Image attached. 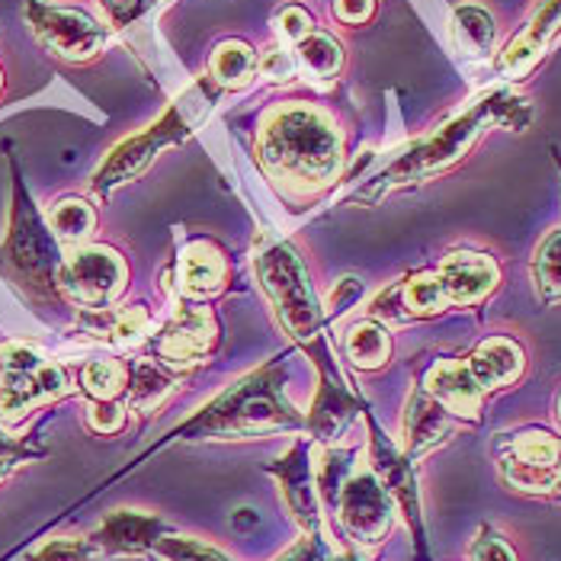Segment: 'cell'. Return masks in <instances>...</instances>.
Segmentation results:
<instances>
[{
    "mask_svg": "<svg viewBox=\"0 0 561 561\" xmlns=\"http://www.w3.org/2000/svg\"><path fill=\"white\" fill-rule=\"evenodd\" d=\"M254 273L260 289L273 305L279 328L299 344L318 373V391L311 411L305 414V431L311 439L331 446L353 424V417L366 411V401L350 386L346 373L334 359V350L324 337L328 311L311 286L302 251L293 241L260 231L254 241Z\"/></svg>",
    "mask_w": 561,
    "mask_h": 561,
    "instance_id": "6da1fadb",
    "label": "cell"
},
{
    "mask_svg": "<svg viewBox=\"0 0 561 561\" xmlns=\"http://www.w3.org/2000/svg\"><path fill=\"white\" fill-rule=\"evenodd\" d=\"M254 151L270 183L293 203L324 193L344 171V135L314 103L273 106L260 123Z\"/></svg>",
    "mask_w": 561,
    "mask_h": 561,
    "instance_id": "7a4b0ae2",
    "label": "cell"
},
{
    "mask_svg": "<svg viewBox=\"0 0 561 561\" xmlns=\"http://www.w3.org/2000/svg\"><path fill=\"white\" fill-rule=\"evenodd\" d=\"M529 119H533L529 100H523L511 87H494V90H488L478 100H472L462 113L446 119L436 131L404 145L389 164L373 173L350 199L363 203V206H373L382 196H389L391 190L424 183L436 173H446L449 168H456L491 126L519 131Z\"/></svg>",
    "mask_w": 561,
    "mask_h": 561,
    "instance_id": "3957f363",
    "label": "cell"
},
{
    "mask_svg": "<svg viewBox=\"0 0 561 561\" xmlns=\"http://www.w3.org/2000/svg\"><path fill=\"white\" fill-rule=\"evenodd\" d=\"M302 431L305 414L286 398V356H276L244 373L241 379H234L216 398H209L193 417H186L183 424L168 431L161 443H154L148 456L171 443L263 439V436Z\"/></svg>",
    "mask_w": 561,
    "mask_h": 561,
    "instance_id": "277c9868",
    "label": "cell"
},
{
    "mask_svg": "<svg viewBox=\"0 0 561 561\" xmlns=\"http://www.w3.org/2000/svg\"><path fill=\"white\" fill-rule=\"evenodd\" d=\"M218 87L209 78H199L190 87H183L176 93L171 106L138 135H129L126 141H119L103 164L90 176V190L96 196H110L113 190L126 186L131 180H138L141 173L148 171L161 151H168L173 145L186 141L193 131L203 126V119L209 116V110L216 106Z\"/></svg>",
    "mask_w": 561,
    "mask_h": 561,
    "instance_id": "5b68a950",
    "label": "cell"
},
{
    "mask_svg": "<svg viewBox=\"0 0 561 561\" xmlns=\"http://www.w3.org/2000/svg\"><path fill=\"white\" fill-rule=\"evenodd\" d=\"M0 260L13 283L39 299V302H55L58 296V266L65 260V248L55 241L48 231L45 216L30 199L20 173L13 168V213H10V228L7 238L0 241Z\"/></svg>",
    "mask_w": 561,
    "mask_h": 561,
    "instance_id": "8992f818",
    "label": "cell"
},
{
    "mask_svg": "<svg viewBox=\"0 0 561 561\" xmlns=\"http://www.w3.org/2000/svg\"><path fill=\"white\" fill-rule=\"evenodd\" d=\"M65 394H71V376L39 346H0V424H20Z\"/></svg>",
    "mask_w": 561,
    "mask_h": 561,
    "instance_id": "52a82bcc",
    "label": "cell"
},
{
    "mask_svg": "<svg viewBox=\"0 0 561 561\" xmlns=\"http://www.w3.org/2000/svg\"><path fill=\"white\" fill-rule=\"evenodd\" d=\"M129 289V263L110 244H84L65 251L58 266V296L81 311L113 308Z\"/></svg>",
    "mask_w": 561,
    "mask_h": 561,
    "instance_id": "ba28073f",
    "label": "cell"
},
{
    "mask_svg": "<svg viewBox=\"0 0 561 561\" xmlns=\"http://www.w3.org/2000/svg\"><path fill=\"white\" fill-rule=\"evenodd\" d=\"M171 318L148 337V350L151 359L186 376L190 369L213 359V353L221 344V324L206 302L196 299H171Z\"/></svg>",
    "mask_w": 561,
    "mask_h": 561,
    "instance_id": "9c48e42d",
    "label": "cell"
},
{
    "mask_svg": "<svg viewBox=\"0 0 561 561\" xmlns=\"http://www.w3.org/2000/svg\"><path fill=\"white\" fill-rule=\"evenodd\" d=\"M494 462L501 478L523 494H556L561 488V436L539 427L497 433Z\"/></svg>",
    "mask_w": 561,
    "mask_h": 561,
    "instance_id": "30bf717a",
    "label": "cell"
},
{
    "mask_svg": "<svg viewBox=\"0 0 561 561\" xmlns=\"http://www.w3.org/2000/svg\"><path fill=\"white\" fill-rule=\"evenodd\" d=\"M334 517L341 519L346 539L359 549H379L394 529V504L382 481L369 469V462H356L341 484L334 504Z\"/></svg>",
    "mask_w": 561,
    "mask_h": 561,
    "instance_id": "8fae6325",
    "label": "cell"
},
{
    "mask_svg": "<svg viewBox=\"0 0 561 561\" xmlns=\"http://www.w3.org/2000/svg\"><path fill=\"white\" fill-rule=\"evenodd\" d=\"M363 421H366V433H369V469L382 481V488L389 491L394 511L408 523L417 561H431L427 529H424V507H421V488H417L414 462L404 456V449H398L389 436H386V431L376 424V417H373L369 408L363 411Z\"/></svg>",
    "mask_w": 561,
    "mask_h": 561,
    "instance_id": "7c38bea8",
    "label": "cell"
},
{
    "mask_svg": "<svg viewBox=\"0 0 561 561\" xmlns=\"http://www.w3.org/2000/svg\"><path fill=\"white\" fill-rule=\"evenodd\" d=\"M23 13H26L33 36L55 58L71 61V65L93 61L110 39L106 26L78 7H61V3H48V0H26Z\"/></svg>",
    "mask_w": 561,
    "mask_h": 561,
    "instance_id": "4fadbf2b",
    "label": "cell"
},
{
    "mask_svg": "<svg viewBox=\"0 0 561 561\" xmlns=\"http://www.w3.org/2000/svg\"><path fill=\"white\" fill-rule=\"evenodd\" d=\"M228 276H231V266L221 244H216L213 238H190L164 273V293L171 299L206 302L225 293Z\"/></svg>",
    "mask_w": 561,
    "mask_h": 561,
    "instance_id": "5bb4252c",
    "label": "cell"
},
{
    "mask_svg": "<svg viewBox=\"0 0 561 561\" xmlns=\"http://www.w3.org/2000/svg\"><path fill=\"white\" fill-rule=\"evenodd\" d=\"M311 436H299L283 459L263 466L266 476L276 478L283 504L289 511V517L299 523V529L308 536L324 533V519H321V497L314 488V459H311Z\"/></svg>",
    "mask_w": 561,
    "mask_h": 561,
    "instance_id": "9a60e30c",
    "label": "cell"
},
{
    "mask_svg": "<svg viewBox=\"0 0 561 561\" xmlns=\"http://www.w3.org/2000/svg\"><path fill=\"white\" fill-rule=\"evenodd\" d=\"M173 526L148 511H113L100 519V526L87 536L100 556H151L158 539Z\"/></svg>",
    "mask_w": 561,
    "mask_h": 561,
    "instance_id": "2e32d148",
    "label": "cell"
},
{
    "mask_svg": "<svg viewBox=\"0 0 561 561\" xmlns=\"http://www.w3.org/2000/svg\"><path fill=\"white\" fill-rule=\"evenodd\" d=\"M449 305H481L501 283V266L481 251H449L436 266Z\"/></svg>",
    "mask_w": 561,
    "mask_h": 561,
    "instance_id": "e0dca14e",
    "label": "cell"
},
{
    "mask_svg": "<svg viewBox=\"0 0 561 561\" xmlns=\"http://www.w3.org/2000/svg\"><path fill=\"white\" fill-rule=\"evenodd\" d=\"M456 417L433 398L431 391L424 389L421 382L408 394L404 404V421H401V436H404V456L411 462L424 459L427 453H433L436 446H443L453 433H456Z\"/></svg>",
    "mask_w": 561,
    "mask_h": 561,
    "instance_id": "ac0fdd59",
    "label": "cell"
},
{
    "mask_svg": "<svg viewBox=\"0 0 561 561\" xmlns=\"http://www.w3.org/2000/svg\"><path fill=\"white\" fill-rule=\"evenodd\" d=\"M561 33V0H542L533 16L526 20V26L519 30L511 43L504 45L501 58H497V71L507 81H517L526 71L536 68V61L546 55V48Z\"/></svg>",
    "mask_w": 561,
    "mask_h": 561,
    "instance_id": "d6986e66",
    "label": "cell"
},
{
    "mask_svg": "<svg viewBox=\"0 0 561 561\" xmlns=\"http://www.w3.org/2000/svg\"><path fill=\"white\" fill-rule=\"evenodd\" d=\"M421 386L431 391L456 421H466V424L481 421L484 391L478 389L466 359H436L431 369L424 373Z\"/></svg>",
    "mask_w": 561,
    "mask_h": 561,
    "instance_id": "ffe728a7",
    "label": "cell"
},
{
    "mask_svg": "<svg viewBox=\"0 0 561 561\" xmlns=\"http://www.w3.org/2000/svg\"><path fill=\"white\" fill-rule=\"evenodd\" d=\"M466 366L478 382V389L488 394V391L511 389L514 382H519V376L526 369V353L514 337L494 334V337H484L469 353Z\"/></svg>",
    "mask_w": 561,
    "mask_h": 561,
    "instance_id": "44dd1931",
    "label": "cell"
},
{
    "mask_svg": "<svg viewBox=\"0 0 561 561\" xmlns=\"http://www.w3.org/2000/svg\"><path fill=\"white\" fill-rule=\"evenodd\" d=\"M78 328L84 331L90 341L100 344L126 346L145 344L151 331V311L145 305H129V308H96V311H81Z\"/></svg>",
    "mask_w": 561,
    "mask_h": 561,
    "instance_id": "7402d4cb",
    "label": "cell"
},
{
    "mask_svg": "<svg viewBox=\"0 0 561 561\" xmlns=\"http://www.w3.org/2000/svg\"><path fill=\"white\" fill-rule=\"evenodd\" d=\"M183 376L168 369L158 359H135L129 363V389H126V408L135 414H154L176 389Z\"/></svg>",
    "mask_w": 561,
    "mask_h": 561,
    "instance_id": "603a6c76",
    "label": "cell"
},
{
    "mask_svg": "<svg viewBox=\"0 0 561 561\" xmlns=\"http://www.w3.org/2000/svg\"><path fill=\"white\" fill-rule=\"evenodd\" d=\"M45 225L65 251H75V248L90 244L96 231V209L84 196H61L48 206Z\"/></svg>",
    "mask_w": 561,
    "mask_h": 561,
    "instance_id": "cb8c5ba5",
    "label": "cell"
},
{
    "mask_svg": "<svg viewBox=\"0 0 561 561\" xmlns=\"http://www.w3.org/2000/svg\"><path fill=\"white\" fill-rule=\"evenodd\" d=\"M346 363L359 373H376L391 359V334L389 328L376 318H359L346 328L344 337Z\"/></svg>",
    "mask_w": 561,
    "mask_h": 561,
    "instance_id": "d4e9b609",
    "label": "cell"
},
{
    "mask_svg": "<svg viewBox=\"0 0 561 561\" xmlns=\"http://www.w3.org/2000/svg\"><path fill=\"white\" fill-rule=\"evenodd\" d=\"M260 55L254 51V45L244 39H225L213 48L209 55V81L218 90H244L257 78Z\"/></svg>",
    "mask_w": 561,
    "mask_h": 561,
    "instance_id": "484cf974",
    "label": "cell"
},
{
    "mask_svg": "<svg viewBox=\"0 0 561 561\" xmlns=\"http://www.w3.org/2000/svg\"><path fill=\"white\" fill-rule=\"evenodd\" d=\"M398 296H401V308H404L408 321L436 318L449 308L446 289H443L436 270H417V273H408L404 279H398Z\"/></svg>",
    "mask_w": 561,
    "mask_h": 561,
    "instance_id": "4316f807",
    "label": "cell"
},
{
    "mask_svg": "<svg viewBox=\"0 0 561 561\" xmlns=\"http://www.w3.org/2000/svg\"><path fill=\"white\" fill-rule=\"evenodd\" d=\"M453 39L459 45V51H466L469 58H488L494 51V39H497V26L494 16L478 7V3H462L453 10Z\"/></svg>",
    "mask_w": 561,
    "mask_h": 561,
    "instance_id": "83f0119b",
    "label": "cell"
},
{
    "mask_svg": "<svg viewBox=\"0 0 561 561\" xmlns=\"http://www.w3.org/2000/svg\"><path fill=\"white\" fill-rule=\"evenodd\" d=\"M293 55H296V65L299 71L318 78V81H334L344 68V48L334 36L328 33H308L302 43L293 45Z\"/></svg>",
    "mask_w": 561,
    "mask_h": 561,
    "instance_id": "f1b7e54d",
    "label": "cell"
},
{
    "mask_svg": "<svg viewBox=\"0 0 561 561\" xmlns=\"http://www.w3.org/2000/svg\"><path fill=\"white\" fill-rule=\"evenodd\" d=\"M129 389V363L93 359L81 369V391L90 401H123Z\"/></svg>",
    "mask_w": 561,
    "mask_h": 561,
    "instance_id": "f546056e",
    "label": "cell"
},
{
    "mask_svg": "<svg viewBox=\"0 0 561 561\" xmlns=\"http://www.w3.org/2000/svg\"><path fill=\"white\" fill-rule=\"evenodd\" d=\"M533 283L546 305L561 302V228L549 231L533 257Z\"/></svg>",
    "mask_w": 561,
    "mask_h": 561,
    "instance_id": "4dcf8cb0",
    "label": "cell"
},
{
    "mask_svg": "<svg viewBox=\"0 0 561 561\" xmlns=\"http://www.w3.org/2000/svg\"><path fill=\"white\" fill-rule=\"evenodd\" d=\"M356 466V449H324L314 462V488L321 497V507H331L341 484Z\"/></svg>",
    "mask_w": 561,
    "mask_h": 561,
    "instance_id": "1f68e13d",
    "label": "cell"
},
{
    "mask_svg": "<svg viewBox=\"0 0 561 561\" xmlns=\"http://www.w3.org/2000/svg\"><path fill=\"white\" fill-rule=\"evenodd\" d=\"M151 556L164 561H231V556H225L216 546H209L196 536H180L176 529L158 539Z\"/></svg>",
    "mask_w": 561,
    "mask_h": 561,
    "instance_id": "d6a6232c",
    "label": "cell"
},
{
    "mask_svg": "<svg viewBox=\"0 0 561 561\" xmlns=\"http://www.w3.org/2000/svg\"><path fill=\"white\" fill-rule=\"evenodd\" d=\"M103 556L96 552V546L90 539H48L43 546H36L33 552H26L23 561H100Z\"/></svg>",
    "mask_w": 561,
    "mask_h": 561,
    "instance_id": "836d02e7",
    "label": "cell"
},
{
    "mask_svg": "<svg viewBox=\"0 0 561 561\" xmlns=\"http://www.w3.org/2000/svg\"><path fill=\"white\" fill-rule=\"evenodd\" d=\"M260 78H266L270 84H286L299 75V65H296V55L286 48V45H270L263 55H260L257 65Z\"/></svg>",
    "mask_w": 561,
    "mask_h": 561,
    "instance_id": "e575fe53",
    "label": "cell"
},
{
    "mask_svg": "<svg viewBox=\"0 0 561 561\" xmlns=\"http://www.w3.org/2000/svg\"><path fill=\"white\" fill-rule=\"evenodd\" d=\"M276 33L293 48L296 43H302L308 33H314V16L305 10L302 3H289L276 13Z\"/></svg>",
    "mask_w": 561,
    "mask_h": 561,
    "instance_id": "d590c367",
    "label": "cell"
},
{
    "mask_svg": "<svg viewBox=\"0 0 561 561\" xmlns=\"http://www.w3.org/2000/svg\"><path fill=\"white\" fill-rule=\"evenodd\" d=\"M469 561H517V552L511 549V542L494 526H481L472 539Z\"/></svg>",
    "mask_w": 561,
    "mask_h": 561,
    "instance_id": "8d00e7d4",
    "label": "cell"
},
{
    "mask_svg": "<svg viewBox=\"0 0 561 561\" xmlns=\"http://www.w3.org/2000/svg\"><path fill=\"white\" fill-rule=\"evenodd\" d=\"M126 404L123 401H90V411H87V424L103 436H113L126 427Z\"/></svg>",
    "mask_w": 561,
    "mask_h": 561,
    "instance_id": "74e56055",
    "label": "cell"
},
{
    "mask_svg": "<svg viewBox=\"0 0 561 561\" xmlns=\"http://www.w3.org/2000/svg\"><path fill=\"white\" fill-rule=\"evenodd\" d=\"M363 299V279L359 276H341L331 289H328V314H344L346 308Z\"/></svg>",
    "mask_w": 561,
    "mask_h": 561,
    "instance_id": "f35d334b",
    "label": "cell"
},
{
    "mask_svg": "<svg viewBox=\"0 0 561 561\" xmlns=\"http://www.w3.org/2000/svg\"><path fill=\"white\" fill-rule=\"evenodd\" d=\"M151 3H154V0H100V7H103L110 26H116V30L131 26Z\"/></svg>",
    "mask_w": 561,
    "mask_h": 561,
    "instance_id": "ab89813d",
    "label": "cell"
},
{
    "mask_svg": "<svg viewBox=\"0 0 561 561\" xmlns=\"http://www.w3.org/2000/svg\"><path fill=\"white\" fill-rule=\"evenodd\" d=\"M276 561H331L328 536H324V533H318V536H308V533H305L302 539H299L293 549H286Z\"/></svg>",
    "mask_w": 561,
    "mask_h": 561,
    "instance_id": "60d3db41",
    "label": "cell"
},
{
    "mask_svg": "<svg viewBox=\"0 0 561 561\" xmlns=\"http://www.w3.org/2000/svg\"><path fill=\"white\" fill-rule=\"evenodd\" d=\"M334 20H341L346 26H363L373 20L376 0H331Z\"/></svg>",
    "mask_w": 561,
    "mask_h": 561,
    "instance_id": "b9f144b4",
    "label": "cell"
},
{
    "mask_svg": "<svg viewBox=\"0 0 561 561\" xmlns=\"http://www.w3.org/2000/svg\"><path fill=\"white\" fill-rule=\"evenodd\" d=\"M36 456H43V453H39V449H26V446H16V443L0 439V481L13 476L23 462H30V459H36Z\"/></svg>",
    "mask_w": 561,
    "mask_h": 561,
    "instance_id": "7bdbcfd3",
    "label": "cell"
},
{
    "mask_svg": "<svg viewBox=\"0 0 561 561\" xmlns=\"http://www.w3.org/2000/svg\"><path fill=\"white\" fill-rule=\"evenodd\" d=\"M556 417H559V424H561V394H559V404H556Z\"/></svg>",
    "mask_w": 561,
    "mask_h": 561,
    "instance_id": "ee69618b",
    "label": "cell"
},
{
    "mask_svg": "<svg viewBox=\"0 0 561 561\" xmlns=\"http://www.w3.org/2000/svg\"><path fill=\"white\" fill-rule=\"evenodd\" d=\"M0 87H3V75H0Z\"/></svg>",
    "mask_w": 561,
    "mask_h": 561,
    "instance_id": "f6af8a7d",
    "label": "cell"
},
{
    "mask_svg": "<svg viewBox=\"0 0 561 561\" xmlns=\"http://www.w3.org/2000/svg\"><path fill=\"white\" fill-rule=\"evenodd\" d=\"M559 164H561V161H559Z\"/></svg>",
    "mask_w": 561,
    "mask_h": 561,
    "instance_id": "bcb514c9",
    "label": "cell"
}]
</instances>
